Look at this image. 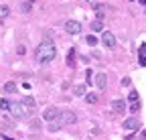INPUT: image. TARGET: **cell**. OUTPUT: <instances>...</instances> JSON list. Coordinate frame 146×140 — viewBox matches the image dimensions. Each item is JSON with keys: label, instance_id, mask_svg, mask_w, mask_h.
I'll list each match as a JSON object with an SVG mask.
<instances>
[{"label": "cell", "instance_id": "cell-8", "mask_svg": "<svg viewBox=\"0 0 146 140\" xmlns=\"http://www.w3.org/2000/svg\"><path fill=\"white\" fill-rule=\"evenodd\" d=\"M96 85H98V90H106L108 75H106V73H98V75H96Z\"/></svg>", "mask_w": 146, "mask_h": 140}, {"label": "cell", "instance_id": "cell-24", "mask_svg": "<svg viewBox=\"0 0 146 140\" xmlns=\"http://www.w3.org/2000/svg\"><path fill=\"white\" fill-rule=\"evenodd\" d=\"M140 65H142V67H146V57H140Z\"/></svg>", "mask_w": 146, "mask_h": 140}, {"label": "cell", "instance_id": "cell-27", "mask_svg": "<svg viewBox=\"0 0 146 140\" xmlns=\"http://www.w3.org/2000/svg\"><path fill=\"white\" fill-rule=\"evenodd\" d=\"M2 138H4V140H14V138H10V136H4V134H2Z\"/></svg>", "mask_w": 146, "mask_h": 140}, {"label": "cell", "instance_id": "cell-17", "mask_svg": "<svg viewBox=\"0 0 146 140\" xmlns=\"http://www.w3.org/2000/svg\"><path fill=\"white\" fill-rule=\"evenodd\" d=\"M85 102H87V104H96V102H98V94H87V96H85Z\"/></svg>", "mask_w": 146, "mask_h": 140}, {"label": "cell", "instance_id": "cell-13", "mask_svg": "<svg viewBox=\"0 0 146 140\" xmlns=\"http://www.w3.org/2000/svg\"><path fill=\"white\" fill-rule=\"evenodd\" d=\"M67 65H69V67L75 65V49H69V55H67Z\"/></svg>", "mask_w": 146, "mask_h": 140}, {"label": "cell", "instance_id": "cell-15", "mask_svg": "<svg viewBox=\"0 0 146 140\" xmlns=\"http://www.w3.org/2000/svg\"><path fill=\"white\" fill-rule=\"evenodd\" d=\"M73 94L75 96H85V85H75L73 87Z\"/></svg>", "mask_w": 146, "mask_h": 140}, {"label": "cell", "instance_id": "cell-12", "mask_svg": "<svg viewBox=\"0 0 146 140\" xmlns=\"http://www.w3.org/2000/svg\"><path fill=\"white\" fill-rule=\"evenodd\" d=\"M4 92H6V94H14V92H16V83H14V81H6V83H4Z\"/></svg>", "mask_w": 146, "mask_h": 140}, {"label": "cell", "instance_id": "cell-11", "mask_svg": "<svg viewBox=\"0 0 146 140\" xmlns=\"http://www.w3.org/2000/svg\"><path fill=\"white\" fill-rule=\"evenodd\" d=\"M8 14H10V8L6 4H0V21H6Z\"/></svg>", "mask_w": 146, "mask_h": 140}, {"label": "cell", "instance_id": "cell-1", "mask_svg": "<svg viewBox=\"0 0 146 140\" xmlns=\"http://www.w3.org/2000/svg\"><path fill=\"white\" fill-rule=\"evenodd\" d=\"M55 55H57V49H55V45L51 43V41H43L39 47H36V51H35V57H36V61L39 63H51L53 59H55Z\"/></svg>", "mask_w": 146, "mask_h": 140}, {"label": "cell", "instance_id": "cell-4", "mask_svg": "<svg viewBox=\"0 0 146 140\" xmlns=\"http://www.w3.org/2000/svg\"><path fill=\"white\" fill-rule=\"evenodd\" d=\"M102 43H104L108 49H114V47H116V37H114L110 31H104V33H102Z\"/></svg>", "mask_w": 146, "mask_h": 140}, {"label": "cell", "instance_id": "cell-25", "mask_svg": "<svg viewBox=\"0 0 146 140\" xmlns=\"http://www.w3.org/2000/svg\"><path fill=\"white\" fill-rule=\"evenodd\" d=\"M87 2H89V4H94V6H96V4H98V0H87Z\"/></svg>", "mask_w": 146, "mask_h": 140}, {"label": "cell", "instance_id": "cell-21", "mask_svg": "<svg viewBox=\"0 0 146 140\" xmlns=\"http://www.w3.org/2000/svg\"><path fill=\"white\" fill-rule=\"evenodd\" d=\"M59 128H61L59 122H51V124H49V130H51V132H57Z\"/></svg>", "mask_w": 146, "mask_h": 140}, {"label": "cell", "instance_id": "cell-10", "mask_svg": "<svg viewBox=\"0 0 146 140\" xmlns=\"http://www.w3.org/2000/svg\"><path fill=\"white\" fill-rule=\"evenodd\" d=\"M23 106H25L27 110H31V112H33V110H35V106H36V102H35V98L25 96V98H23Z\"/></svg>", "mask_w": 146, "mask_h": 140}, {"label": "cell", "instance_id": "cell-23", "mask_svg": "<svg viewBox=\"0 0 146 140\" xmlns=\"http://www.w3.org/2000/svg\"><path fill=\"white\" fill-rule=\"evenodd\" d=\"M140 57H146V43L140 45Z\"/></svg>", "mask_w": 146, "mask_h": 140}, {"label": "cell", "instance_id": "cell-9", "mask_svg": "<svg viewBox=\"0 0 146 140\" xmlns=\"http://www.w3.org/2000/svg\"><path fill=\"white\" fill-rule=\"evenodd\" d=\"M112 110H114L116 114H122V112L126 110V102H124V100H114V102H112Z\"/></svg>", "mask_w": 146, "mask_h": 140}, {"label": "cell", "instance_id": "cell-5", "mask_svg": "<svg viewBox=\"0 0 146 140\" xmlns=\"http://www.w3.org/2000/svg\"><path fill=\"white\" fill-rule=\"evenodd\" d=\"M65 31H67L69 35H79V33H81V23H77V21H67V23H65Z\"/></svg>", "mask_w": 146, "mask_h": 140}, {"label": "cell", "instance_id": "cell-26", "mask_svg": "<svg viewBox=\"0 0 146 140\" xmlns=\"http://www.w3.org/2000/svg\"><path fill=\"white\" fill-rule=\"evenodd\" d=\"M140 136H142V138L146 140V130H142V132H140Z\"/></svg>", "mask_w": 146, "mask_h": 140}, {"label": "cell", "instance_id": "cell-16", "mask_svg": "<svg viewBox=\"0 0 146 140\" xmlns=\"http://www.w3.org/2000/svg\"><path fill=\"white\" fill-rule=\"evenodd\" d=\"M128 100H130V104H134V102H140V100H138V92H136V90H132L130 94H128Z\"/></svg>", "mask_w": 146, "mask_h": 140}, {"label": "cell", "instance_id": "cell-19", "mask_svg": "<svg viewBox=\"0 0 146 140\" xmlns=\"http://www.w3.org/2000/svg\"><path fill=\"white\" fill-rule=\"evenodd\" d=\"M130 112H132V114H138V112H140V102L130 104Z\"/></svg>", "mask_w": 146, "mask_h": 140}, {"label": "cell", "instance_id": "cell-18", "mask_svg": "<svg viewBox=\"0 0 146 140\" xmlns=\"http://www.w3.org/2000/svg\"><path fill=\"white\" fill-rule=\"evenodd\" d=\"M0 110L8 112V110H10V102H8V100H0Z\"/></svg>", "mask_w": 146, "mask_h": 140}, {"label": "cell", "instance_id": "cell-14", "mask_svg": "<svg viewBox=\"0 0 146 140\" xmlns=\"http://www.w3.org/2000/svg\"><path fill=\"white\" fill-rule=\"evenodd\" d=\"M91 31H94V33H104V25H102V21H94V23H91Z\"/></svg>", "mask_w": 146, "mask_h": 140}, {"label": "cell", "instance_id": "cell-22", "mask_svg": "<svg viewBox=\"0 0 146 140\" xmlns=\"http://www.w3.org/2000/svg\"><path fill=\"white\" fill-rule=\"evenodd\" d=\"M31 128H33V130H39V128H41V122H39V120L31 122Z\"/></svg>", "mask_w": 146, "mask_h": 140}, {"label": "cell", "instance_id": "cell-3", "mask_svg": "<svg viewBox=\"0 0 146 140\" xmlns=\"http://www.w3.org/2000/svg\"><path fill=\"white\" fill-rule=\"evenodd\" d=\"M75 122H77L75 112H71V110H63V112L59 114V124H61V126H71V124H75Z\"/></svg>", "mask_w": 146, "mask_h": 140}, {"label": "cell", "instance_id": "cell-2", "mask_svg": "<svg viewBox=\"0 0 146 140\" xmlns=\"http://www.w3.org/2000/svg\"><path fill=\"white\" fill-rule=\"evenodd\" d=\"M8 112H10V114H12V116H14L16 120H25V118H29V116L33 114L31 110H27V108L23 106V102H12V104H10V110H8Z\"/></svg>", "mask_w": 146, "mask_h": 140}, {"label": "cell", "instance_id": "cell-7", "mask_svg": "<svg viewBox=\"0 0 146 140\" xmlns=\"http://www.w3.org/2000/svg\"><path fill=\"white\" fill-rule=\"evenodd\" d=\"M124 128H126V130H130V132H136V130L140 128V122H138L136 118H128V120L124 122Z\"/></svg>", "mask_w": 146, "mask_h": 140}, {"label": "cell", "instance_id": "cell-6", "mask_svg": "<svg viewBox=\"0 0 146 140\" xmlns=\"http://www.w3.org/2000/svg\"><path fill=\"white\" fill-rule=\"evenodd\" d=\"M59 114H61V112H59L57 108H53V106H51V108H47V110L43 112V120H47V122H55V120L59 118Z\"/></svg>", "mask_w": 146, "mask_h": 140}, {"label": "cell", "instance_id": "cell-20", "mask_svg": "<svg viewBox=\"0 0 146 140\" xmlns=\"http://www.w3.org/2000/svg\"><path fill=\"white\" fill-rule=\"evenodd\" d=\"M85 41H87V45H91V47H94V45H98V39L94 37V35H87V37H85Z\"/></svg>", "mask_w": 146, "mask_h": 140}]
</instances>
